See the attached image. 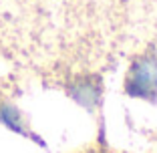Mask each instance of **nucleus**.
I'll return each instance as SVG.
<instances>
[{"instance_id":"nucleus-1","label":"nucleus","mask_w":157,"mask_h":153,"mask_svg":"<svg viewBox=\"0 0 157 153\" xmlns=\"http://www.w3.org/2000/svg\"><path fill=\"white\" fill-rule=\"evenodd\" d=\"M151 89H157V63L151 59H141L131 71L129 91L133 95L145 97Z\"/></svg>"}]
</instances>
